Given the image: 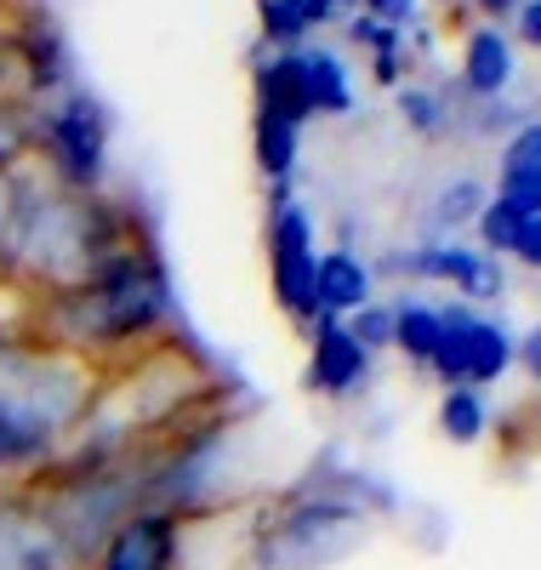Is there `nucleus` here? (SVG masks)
<instances>
[{"instance_id":"f257e3e1","label":"nucleus","mask_w":541,"mask_h":570,"mask_svg":"<svg viewBox=\"0 0 541 570\" xmlns=\"http://www.w3.org/2000/svg\"><path fill=\"white\" fill-rule=\"evenodd\" d=\"M166 314V285L149 257H109L86 292H69V337L75 343H126Z\"/></svg>"},{"instance_id":"f03ea898","label":"nucleus","mask_w":541,"mask_h":570,"mask_svg":"<svg viewBox=\"0 0 541 570\" xmlns=\"http://www.w3.org/2000/svg\"><path fill=\"white\" fill-rule=\"evenodd\" d=\"M445 325V343L433 354V371L445 376L451 389H479V383H496V376L513 365V337L496 320H479L473 308H445L439 314Z\"/></svg>"},{"instance_id":"7ed1b4c3","label":"nucleus","mask_w":541,"mask_h":570,"mask_svg":"<svg viewBox=\"0 0 541 570\" xmlns=\"http://www.w3.org/2000/svg\"><path fill=\"white\" fill-rule=\"evenodd\" d=\"M46 142H52V160L58 171L86 188L104 177V155H109V126H104V109H97L91 98H63L52 109V120H46Z\"/></svg>"},{"instance_id":"20e7f679","label":"nucleus","mask_w":541,"mask_h":570,"mask_svg":"<svg viewBox=\"0 0 541 570\" xmlns=\"http://www.w3.org/2000/svg\"><path fill=\"white\" fill-rule=\"evenodd\" d=\"M360 525V519L348 508H331V502H308L297 508L291 519H279V531L268 537V570H314L319 559L336 553L331 537H348Z\"/></svg>"},{"instance_id":"39448f33","label":"nucleus","mask_w":541,"mask_h":570,"mask_svg":"<svg viewBox=\"0 0 541 570\" xmlns=\"http://www.w3.org/2000/svg\"><path fill=\"white\" fill-rule=\"evenodd\" d=\"M274 292L285 314H297V320L314 314V223L291 200L274 212Z\"/></svg>"},{"instance_id":"423d86ee","label":"nucleus","mask_w":541,"mask_h":570,"mask_svg":"<svg viewBox=\"0 0 541 570\" xmlns=\"http://www.w3.org/2000/svg\"><path fill=\"white\" fill-rule=\"evenodd\" d=\"M177 559V525L166 513H131L126 525L109 531L97 570H171Z\"/></svg>"},{"instance_id":"0eeeda50","label":"nucleus","mask_w":541,"mask_h":570,"mask_svg":"<svg viewBox=\"0 0 541 570\" xmlns=\"http://www.w3.org/2000/svg\"><path fill=\"white\" fill-rule=\"evenodd\" d=\"M371 303V274L354 252H319L314 257V314H360Z\"/></svg>"},{"instance_id":"6e6552de","label":"nucleus","mask_w":541,"mask_h":570,"mask_svg":"<svg viewBox=\"0 0 541 570\" xmlns=\"http://www.w3.org/2000/svg\"><path fill=\"white\" fill-rule=\"evenodd\" d=\"M365 376V348L348 337L342 320H319V337H314V389L325 394H354Z\"/></svg>"},{"instance_id":"1a4fd4ad","label":"nucleus","mask_w":541,"mask_h":570,"mask_svg":"<svg viewBox=\"0 0 541 570\" xmlns=\"http://www.w3.org/2000/svg\"><path fill=\"white\" fill-rule=\"evenodd\" d=\"M519 58H513V40L502 29H473L468 46H462V80L479 91V98H496V91H508Z\"/></svg>"},{"instance_id":"9d476101","label":"nucleus","mask_w":541,"mask_h":570,"mask_svg":"<svg viewBox=\"0 0 541 570\" xmlns=\"http://www.w3.org/2000/svg\"><path fill=\"white\" fill-rule=\"evenodd\" d=\"M257 91H263V120H279V126H303L314 109H308V86H303V58L297 52H279L263 75H257Z\"/></svg>"},{"instance_id":"9b49d317","label":"nucleus","mask_w":541,"mask_h":570,"mask_svg":"<svg viewBox=\"0 0 541 570\" xmlns=\"http://www.w3.org/2000/svg\"><path fill=\"white\" fill-rule=\"evenodd\" d=\"M416 274L427 279H451L462 297H496V263H484V252H468V246H433L416 257Z\"/></svg>"},{"instance_id":"f8f14e48","label":"nucleus","mask_w":541,"mask_h":570,"mask_svg":"<svg viewBox=\"0 0 541 570\" xmlns=\"http://www.w3.org/2000/svg\"><path fill=\"white\" fill-rule=\"evenodd\" d=\"M303 58V86H308V109L314 115H348L354 109V86L348 69L331 52H297Z\"/></svg>"},{"instance_id":"ddd939ff","label":"nucleus","mask_w":541,"mask_h":570,"mask_svg":"<svg viewBox=\"0 0 541 570\" xmlns=\"http://www.w3.org/2000/svg\"><path fill=\"white\" fill-rule=\"evenodd\" d=\"M439 343H445L439 308H427V303H416V297L393 308V348H400V354H411L416 365H433Z\"/></svg>"},{"instance_id":"4468645a","label":"nucleus","mask_w":541,"mask_h":570,"mask_svg":"<svg viewBox=\"0 0 541 570\" xmlns=\"http://www.w3.org/2000/svg\"><path fill=\"white\" fill-rule=\"evenodd\" d=\"M439 428H445L451 440L473 445L484 434V400H479V389H451L445 405H439Z\"/></svg>"},{"instance_id":"2eb2a0df","label":"nucleus","mask_w":541,"mask_h":570,"mask_svg":"<svg viewBox=\"0 0 541 570\" xmlns=\"http://www.w3.org/2000/svg\"><path fill=\"white\" fill-rule=\"evenodd\" d=\"M524 223H530L524 206H513L508 195H496V200H484V212H479V240H484L490 252H513V240H519Z\"/></svg>"},{"instance_id":"dca6fc26","label":"nucleus","mask_w":541,"mask_h":570,"mask_svg":"<svg viewBox=\"0 0 541 570\" xmlns=\"http://www.w3.org/2000/svg\"><path fill=\"white\" fill-rule=\"evenodd\" d=\"M524 177H541V120L519 126L502 149V188L508 183H524Z\"/></svg>"},{"instance_id":"f3484780","label":"nucleus","mask_w":541,"mask_h":570,"mask_svg":"<svg viewBox=\"0 0 541 570\" xmlns=\"http://www.w3.org/2000/svg\"><path fill=\"white\" fill-rule=\"evenodd\" d=\"M257 160H263V171H291V160H297V126L257 115Z\"/></svg>"},{"instance_id":"a211bd4d","label":"nucleus","mask_w":541,"mask_h":570,"mask_svg":"<svg viewBox=\"0 0 541 570\" xmlns=\"http://www.w3.org/2000/svg\"><path fill=\"white\" fill-rule=\"evenodd\" d=\"M348 337L371 354V348H387L393 343V308H376V303H365L360 314H348Z\"/></svg>"},{"instance_id":"6ab92c4d","label":"nucleus","mask_w":541,"mask_h":570,"mask_svg":"<svg viewBox=\"0 0 541 570\" xmlns=\"http://www.w3.org/2000/svg\"><path fill=\"white\" fill-rule=\"evenodd\" d=\"M263 29L268 40H297L308 29V0H263Z\"/></svg>"},{"instance_id":"aec40b11","label":"nucleus","mask_w":541,"mask_h":570,"mask_svg":"<svg viewBox=\"0 0 541 570\" xmlns=\"http://www.w3.org/2000/svg\"><path fill=\"white\" fill-rule=\"evenodd\" d=\"M479 212H484V188H479L473 177L451 183L445 200H439V217H445V223H468V217H479Z\"/></svg>"},{"instance_id":"412c9836","label":"nucleus","mask_w":541,"mask_h":570,"mask_svg":"<svg viewBox=\"0 0 541 570\" xmlns=\"http://www.w3.org/2000/svg\"><path fill=\"white\" fill-rule=\"evenodd\" d=\"M400 109H405V120H411L416 131H439V126H445V109H439V98H433V91H416V86H405V91H400Z\"/></svg>"},{"instance_id":"4be33fe9","label":"nucleus","mask_w":541,"mask_h":570,"mask_svg":"<svg viewBox=\"0 0 541 570\" xmlns=\"http://www.w3.org/2000/svg\"><path fill=\"white\" fill-rule=\"evenodd\" d=\"M513 257H519L524 268H541V217H530V223L519 228V240H513Z\"/></svg>"},{"instance_id":"5701e85b","label":"nucleus","mask_w":541,"mask_h":570,"mask_svg":"<svg viewBox=\"0 0 541 570\" xmlns=\"http://www.w3.org/2000/svg\"><path fill=\"white\" fill-rule=\"evenodd\" d=\"M502 195L513 206H524V217H541V177H524V183H508Z\"/></svg>"},{"instance_id":"b1692460","label":"nucleus","mask_w":541,"mask_h":570,"mask_svg":"<svg viewBox=\"0 0 541 570\" xmlns=\"http://www.w3.org/2000/svg\"><path fill=\"white\" fill-rule=\"evenodd\" d=\"M513 354L524 360V371H530V376H535V383H541V325L530 331V337H524V343H513Z\"/></svg>"},{"instance_id":"393cba45","label":"nucleus","mask_w":541,"mask_h":570,"mask_svg":"<svg viewBox=\"0 0 541 570\" xmlns=\"http://www.w3.org/2000/svg\"><path fill=\"white\" fill-rule=\"evenodd\" d=\"M519 40H524V46H541V0L519 7Z\"/></svg>"},{"instance_id":"a878e982","label":"nucleus","mask_w":541,"mask_h":570,"mask_svg":"<svg viewBox=\"0 0 541 570\" xmlns=\"http://www.w3.org/2000/svg\"><path fill=\"white\" fill-rule=\"evenodd\" d=\"M365 7H371V18H393V23L411 18V0H365Z\"/></svg>"},{"instance_id":"bb28decb","label":"nucleus","mask_w":541,"mask_h":570,"mask_svg":"<svg viewBox=\"0 0 541 570\" xmlns=\"http://www.w3.org/2000/svg\"><path fill=\"white\" fill-rule=\"evenodd\" d=\"M479 12L484 18H508V12H519V0H479Z\"/></svg>"}]
</instances>
